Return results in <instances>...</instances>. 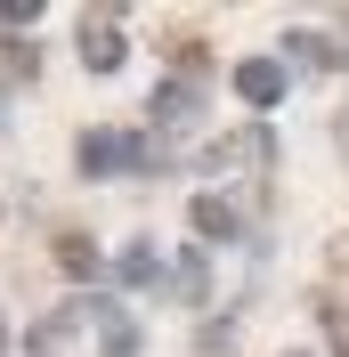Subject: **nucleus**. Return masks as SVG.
I'll list each match as a JSON object with an SVG mask.
<instances>
[{"mask_svg":"<svg viewBox=\"0 0 349 357\" xmlns=\"http://www.w3.org/2000/svg\"><path fill=\"white\" fill-rule=\"evenodd\" d=\"M122 57H131V41L114 33V17H82V66L89 73H114Z\"/></svg>","mask_w":349,"mask_h":357,"instance_id":"f03ea898","label":"nucleus"},{"mask_svg":"<svg viewBox=\"0 0 349 357\" xmlns=\"http://www.w3.org/2000/svg\"><path fill=\"white\" fill-rule=\"evenodd\" d=\"M333 138H341V155H349V106H341V122H333Z\"/></svg>","mask_w":349,"mask_h":357,"instance_id":"2eb2a0df","label":"nucleus"},{"mask_svg":"<svg viewBox=\"0 0 349 357\" xmlns=\"http://www.w3.org/2000/svg\"><path fill=\"white\" fill-rule=\"evenodd\" d=\"M163 57H171V66H187V73H203V66H211V49H203V33H195V24H171V33H163Z\"/></svg>","mask_w":349,"mask_h":357,"instance_id":"39448f33","label":"nucleus"},{"mask_svg":"<svg viewBox=\"0 0 349 357\" xmlns=\"http://www.w3.org/2000/svg\"><path fill=\"white\" fill-rule=\"evenodd\" d=\"M57 268L66 276H98V244H89L82 227H57Z\"/></svg>","mask_w":349,"mask_h":357,"instance_id":"0eeeda50","label":"nucleus"},{"mask_svg":"<svg viewBox=\"0 0 349 357\" xmlns=\"http://www.w3.org/2000/svg\"><path fill=\"white\" fill-rule=\"evenodd\" d=\"M317 325H325L333 357H349V309H341V301H333V292H317Z\"/></svg>","mask_w":349,"mask_h":357,"instance_id":"9d476101","label":"nucleus"},{"mask_svg":"<svg viewBox=\"0 0 349 357\" xmlns=\"http://www.w3.org/2000/svg\"><path fill=\"white\" fill-rule=\"evenodd\" d=\"M89 317H98V333H106V357H138V333H131V317L114 309V301H89Z\"/></svg>","mask_w":349,"mask_h":357,"instance_id":"20e7f679","label":"nucleus"},{"mask_svg":"<svg viewBox=\"0 0 349 357\" xmlns=\"http://www.w3.org/2000/svg\"><path fill=\"white\" fill-rule=\"evenodd\" d=\"M179 292H187V301H203V260H179V276H171Z\"/></svg>","mask_w":349,"mask_h":357,"instance_id":"ddd939ff","label":"nucleus"},{"mask_svg":"<svg viewBox=\"0 0 349 357\" xmlns=\"http://www.w3.org/2000/svg\"><path fill=\"white\" fill-rule=\"evenodd\" d=\"M236 98H244V106H276V98H284V66H276V57H244V66H236Z\"/></svg>","mask_w":349,"mask_h":357,"instance_id":"7ed1b4c3","label":"nucleus"},{"mask_svg":"<svg viewBox=\"0 0 349 357\" xmlns=\"http://www.w3.org/2000/svg\"><path fill=\"white\" fill-rule=\"evenodd\" d=\"M41 73V49L33 41H0V82H33Z\"/></svg>","mask_w":349,"mask_h":357,"instance_id":"1a4fd4ad","label":"nucleus"},{"mask_svg":"<svg viewBox=\"0 0 349 357\" xmlns=\"http://www.w3.org/2000/svg\"><path fill=\"white\" fill-rule=\"evenodd\" d=\"M41 17V0H0V24H33Z\"/></svg>","mask_w":349,"mask_h":357,"instance_id":"4468645a","label":"nucleus"},{"mask_svg":"<svg viewBox=\"0 0 349 357\" xmlns=\"http://www.w3.org/2000/svg\"><path fill=\"white\" fill-rule=\"evenodd\" d=\"M82 309H89V301H73V309H57L49 325H33V357H49V349H57V341L73 333V317H82Z\"/></svg>","mask_w":349,"mask_h":357,"instance_id":"9b49d317","label":"nucleus"},{"mask_svg":"<svg viewBox=\"0 0 349 357\" xmlns=\"http://www.w3.org/2000/svg\"><path fill=\"white\" fill-rule=\"evenodd\" d=\"M154 122H195V89H187V82H163V89H154Z\"/></svg>","mask_w":349,"mask_h":357,"instance_id":"6e6552de","label":"nucleus"},{"mask_svg":"<svg viewBox=\"0 0 349 357\" xmlns=\"http://www.w3.org/2000/svg\"><path fill=\"white\" fill-rule=\"evenodd\" d=\"M82 171L89 178H114V171H147V138H131V130H82Z\"/></svg>","mask_w":349,"mask_h":357,"instance_id":"f257e3e1","label":"nucleus"},{"mask_svg":"<svg viewBox=\"0 0 349 357\" xmlns=\"http://www.w3.org/2000/svg\"><path fill=\"white\" fill-rule=\"evenodd\" d=\"M122 276H131V284H147V276H154V252H147V244L122 252Z\"/></svg>","mask_w":349,"mask_h":357,"instance_id":"f8f14e48","label":"nucleus"},{"mask_svg":"<svg viewBox=\"0 0 349 357\" xmlns=\"http://www.w3.org/2000/svg\"><path fill=\"white\" fill-rule=\"evenodd\" d=\"M187 220H195L203 244H228V236H236V211H228L219 195H195V211H187Z\"/></svg>","mask_w":349,"mask_h":357,"instance_id":"423d86ee","label":"nucleus"},{"mask_svg":"<svg viewBox=\"0 0 349 357\" xmlns=\"http://www.w3.org/2000/svg\"><path fill=\"white\" fill-rule=\"evenodd\" d=\"M0 349H8V325H0Z\"/></svg>","mask_w":349,"mask_h":357,"instance_id":"dca6fc26","label":"nucleus"}]
</instances>
